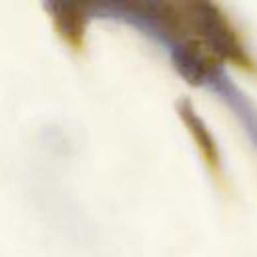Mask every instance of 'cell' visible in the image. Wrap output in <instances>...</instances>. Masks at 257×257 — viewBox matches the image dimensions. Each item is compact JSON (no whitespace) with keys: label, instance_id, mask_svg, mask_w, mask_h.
Instances as JSON below:
<instances>
[{"label":"cell","instance_id":"6da1fadb","mask_svg":"<svg viewBox=\"0 0 257 257\" xmlns=\"http://www.w3.org/2000/svg\"><path fill=\"white\" fill-rule=\"evenodd\" d=\"M46 10L50 12L54 26L58 34L76 50L82 46L84 32H86V22L90 18L88 8L80 4H68V2H52L46 4Z\"/></svg>","mask_w":257,"mask_h":257}]
</instances>
